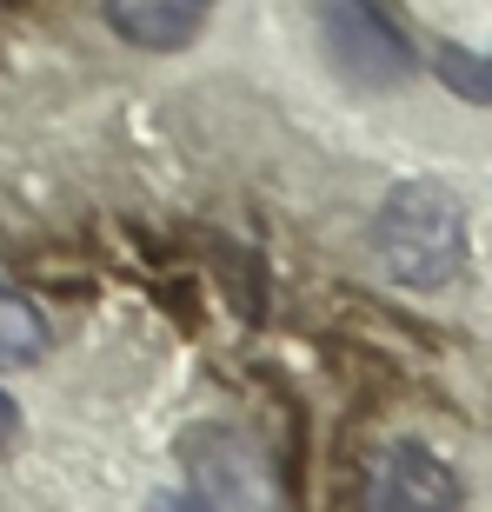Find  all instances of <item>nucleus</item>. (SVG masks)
<instances>
[{
	"mask_svg": "<svg viewBox=\"0 0 492 512\" xmlns=\"http://www.w3.org/2000/svg\"><path fill=\"white\" fill-rule=\"evenodd\" d=\"M373 240L399 286H446L466 266V213L446 187H399L379 207Z\"/></svg>",
	"mask_w": 492,
	"mask_h": 512,
	"instance_id": "nucleus-1",
	"label": "nucleus"
},
{
	"mask_svg": "<svg viewBox=\"0 0 492 512\" xmlns=\"http://www.w3.org/2000/svg\"><path fill=\"white\" fill-rule=\"evenodd\" d=\"M320 34L326 60L340 67L353 87H399L413 74V47L373 0H320Z\"/></svg>",
	"mask_w": 492,
	"mask_h": 512,
	"instance_id": "nucleus-2",
	"label": "nucleus"
},
{
	"mask_svg": "<svg viewBox=\"0 0 492 512\" xmlns=\"http://www.w3.org/2000/svg\"><path fill=\"white\" fill-rule=\"evenodd\" d=\"M453 499H459V479L426 446H393L373 466V506L386 512H433V506H453Z\"/></svg>",
	"mask_w": 492,
	"mask_h": 512,
	"instance_id": "nucleus-3",
	"label": "nucleus"
},
{
	"mask_svg": "<svg viewBox=\"0 0 492 512\" xmlns=\"http://www.w3.org/2000/svg\"><path fill=\"white\" fill-rule=\"evenodd\" d=\"M207 14H213V0H107L114 34H127L133 47H153V54L187 47L207 27Z\"/></svg>",
	"mask_w": 492,
	"mask_h": 512,
	"instance_id": "nucleus-4",
	"label": "nucleus"
},
{
	"mask_svg": "<svg viewBox=\"0 0 492 512\" xmlns=\"http://www.w3.org/2000/svg\"><path fill=\"white\" fill-rule=\"evenodd\" d=\"M213 446L227 453V466H220V459H193L200 493L220 499V506H260V499H273V473H266V453L253 439L246 433H213Z\"/></svg>",
	"mask_w": 492,
	"mask_h": 512,
	"instance_id": "nucleus-5",
	"label": "nucleus"
},
{
	"mask_svg": "<svg viewBox=\"0 0 492 512\" xmlns=\"http://www.w3.org/2000/svg\"><path fill=\"white\" fill-rule=\"evenodd\" d=\"M47 353V320L14 286H0V366H34Z\"/></svg>",
	"mask_w": 492,
	"mask_h": 512,
	"instance_id": "nucleus-6",
	"label": "nucleus"
},
{
	"mask_svg": "<svg viewBox=\"0 0 492 512\" xmlns=\"http://www.w3.org/2000/svg\"><path fill=\"white\" fill-rule=\"evenodd\" d=\"M439 74L453 80V87H459L466 100H492V67H479V60H466L459 47H446V54H439Z\"/></svg>",
	"mask_w": 492,
	"mask_h": 512,
	"instance_id": "nucleus-7",
	"label": "nucleus"
},
{
	"mask_svg": "<svg viewBox=\"0 0 492 512\" xmlns=\"http://www.w3.org/2000/svg\"><path fill=\"white\" fill-rule=\"evenodd\" d=\"M20 433V413H14V399L0 393V439H14Z\"/></svg>",
	"mask_w": 492,
	"mask_h": 512,
	"instance_id": "nucleus-8",
	"label": "nucleus"
}]
</instances>
